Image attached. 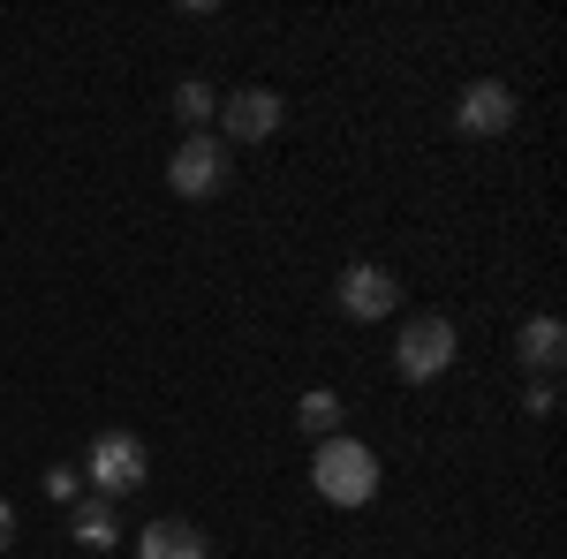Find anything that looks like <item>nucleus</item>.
Wrapping results in <instances>:
<instances>
[{"label":"nucleus","instance_id":"1a4fd4ad","mask_svg":"<svg viewBox=\"0 0 567 559\" xmlns=\"http://www.w3.org/2000/svg\"><path fill=\"white\" fill-rule=\"evenodd\" d=\"M567 355V325L560 318H523V333H515V363H523L529 379H553Z\"/></svg>","mask_w":567,"mask_h":559},{"label":"nucleus","instance_id":"4468645a","mask_svg":"<svg viewBox=\"0 0 567 559\" xmlns=\"http://www.w3.org/2000/svg\"><path fill=\"white\" fill-rule=\"evenodd\" d=\"M523 408H529V416H553V408H560V393H553V379H529Z\"/></svg>","mask_w":567,"mask_h":559},{"label":"nucleus","instance_id":"423d86ee","mask_svg":"<svg viewBox=\"0 0 567 559\" xmlns=\"http://www.w3.org/2000/svg\"><path fill=\"white\" fill-rule=\"evenodd\" d=\"M280 122H288V106H280V91H265V84L219 99V144H265Z\"/></svg>","mask_w":567,"mask_h":559},{"label":"nucleus","instance_id":"f03ea898","mask_svg":"<svg viewBox=\"0 0 567 559\" xmlns=\"http://www.w3.org/2000/svg\"><path fill=\"white\" fill-rule=\"evenodd\" d=\"M310 484H318V499L326 507H371V491H379V454L363 446V438H318V462H310Z\"/></svg>","mask_w":567,"mask_h":559},{"label":"nucleus","instance_id":"7ed1b4c3","mask_svg":"<svg viewBox=\"0 0 567 559\" xmlns=\"http://www.w3.org/2000/svg\"><path fill=\"white\" fill-rule=\"evenodd\" d=\"M454 355H462L454 318H439V310H424V318H401V333H393V371H401L409 386H432V379H446V371H454Z\"/></svg>","mask_w":567,"mask_h":559},{"label":"nucleus","instance_id":"f8f14e48","mask_svg":"<svg viewBox=\"0 0 567 559\" xmlns=\"http://www.w3.org/2000/svg\"><path fill=\"white\" fill-rule=\"evenodd\" d=\"M296 424L310 431V438H341V424H349V416H341V393H303V401H296Z\"/></svg>","mask_w":567,"mask_h":559},{"label":"nucleus","instance_id":"f257e3e1","mask_svg":"<svg viewBox=\"0 0 567 559\" xmlns=\"http://www.w3.org/2000/svg\"><path fill=\"white\" fill-rule=\"evenodd\" d=\"M84 491L91 499H130V491H144L152 484V446L136 438V431H99L84 446Z\"/></svg>","mask_w":567,"mask_h":559},{"label":"nucleus","instance_id":"9b49d317","mask_svg":"<svg viewBox=\"0 0 567 559\" xmlns=\"http://www.w3.org/2000/svg\"><path fill=\"white\" fill-rule=\"evenodd\" d=\"M175 122H189V136L205 130V122H219V91L205 76H182L175 84Z\"/></svg>","mask_w":567,"mask_h":559},{"label":"nucleus","instance_id":"2eb2a0df","mask_svg":"<svg viewBox=\"0 0 567 559\" xmlns=\"http://www.w3.org/2000/svg\"><path fill=\"white\" fill-rule=\"evenodd\" d=\"M8 545H16V507L0 499V552H8Z\"/></svg>","mask_w":567,"mask_h":559},{"label":"nucleus","instance_id":"6e6552de","mask_svg":"<svg viewBox=\"0 0 567 559\" xmlns=\"http://www.w3.org/2000/svg\"><path fill=\"white\" fill-rule=\"evenodd\" d=\"M136 559H213V537L197 529V521H144V537H136Z\"/></svg>","mask_w":567,"mask_h":559},{"label":"nucleus","instance_id":"9d476101","mask_svg":"<svg viewBox=\"0 0 567 559\" xmlns=\"http://www.w3.org/2000/svg\"><path fill=\"white\" fill-rule=\"evenodd\" d=\"M69 537H76L84 552H114V545H122V521H114L106 499H76V507H69Z\"/></svg>","mask_w":567,"mask_h":559},{"label":"nucleus","instance_id":"dca6fc26","mask_svg":"<svg viewBox=\"0 0 567 559\" xmlns=\"http://www.w3.org/2000/svg\"><path fill=\"white\" fill-rule=\"evenodd\" d=\"M0 559H16V552H0Z\"/></svg>","mask_w":567,"mask_h":559},{"label":"nucleus","instance_id":"ddd939ff","mask_svg":"<svg viewBox=\"0 0 567 559\" xmlns=\"http://www.w3.org/2000/svg\"><path fill=\"white\" fill-rule=\"evenodd\" d=\"M39 491H45V499H61V507H76V499H84V476H76V469H45Z\"/></svg>","mask_w":567,"mask_h":559},{"label":"nucleus","instance_id":"0eeeda50","mask_svg":"<svg viewBox=\"0 0 567 559\" xmlns=\"http://www.w3.org/2000/svg\"><path fill=\"white\" fill-rule=\"evenodd\" d=\"M454 130L462 136H507L515 130V91L499 84V76L462 84V99H454Z\"/></svg>","mask_w":567,"mask_h":559},{"label":"nucleus","instance_id":"20e7f679","mask_svg":"<svg viewBox=\"0 0 567 559\" xmlns=\"http://www.w3.org/2000/svg\"><path fill=\"white\" fill-rule=\"evenodd\" d=\"M167 182H175V197H189V205H205V197H219L227 182H235V159H227V144H219L213 130L182 136L175 159H167Z\"/></svg>","mask_w":567,"mask_h":559},{"label":"nucleus","instance_id":"39448f33","mask_svg":"<svg viewBox=\"0 0 567 559\" xmlns=\"http://www.w3.org/2000/svg\"><path fill=\"white\" fill-rule=\"evenodd\" d=\"M333 302H341V318H349V325H379V318L401 310V280H393L386 265H341Z\"/></svg>","mask_w":567,"mask_h":559}]
</instances>
